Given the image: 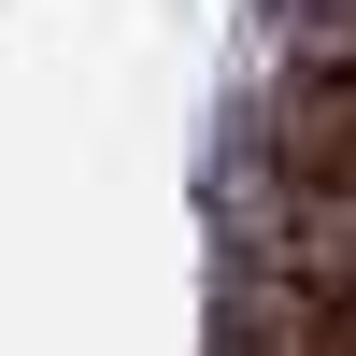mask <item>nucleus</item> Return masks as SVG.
<instances>
[{"label": "nucleus", "mask_w": 356, "mask_h": 356, "mask_svg": "<svg viewBox=\"0 0 356 356\" xmlns=\"http://www.w3.org/2000/svg\"><path fill=\"white\" fill-rule=\"evenodd\" d=\"M271 143H285L300 186H356V72H300L285 114H271Z\"/></svg>", "instance_id": "f257e3e1"}]
</instances>
